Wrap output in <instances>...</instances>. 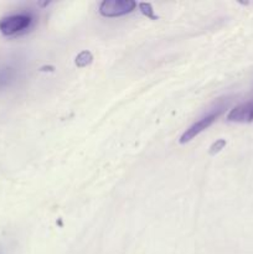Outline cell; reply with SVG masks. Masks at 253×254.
<instances>
[{
    "instance_id": "7",
    "label": "cell",
    "mask_w": 253,
    "mask_h": 254,
    "mask_svg": "<svg viewBox=\"0 0 253 254\" xmlns=\"http://www.w3.org/2000/svg\"><path fill=\"white\" fill-rule=\"evenodd\" d=\"M139 9H140V11L143 12L146 17H149V19H158V16H156L155 12H154L153 6H151V4H149V2H140V4H139Z\"/></svg>"
},
{
    "instance_id": "8",
    "label": "cell",
    "mask_w": 253,
    "mask_h": 254,
    "mask_svg": "<svg viewBox=\"0 0 253 254\" xmlns=\"http://www.w3.org/2000/svg\"><path fill=\"white\" fill-rule=\"evenodd\" d=\"M226 144L227 143H226L225 139H218V140H216L215 143L210 146V150H208L210 155H216V154L220 153V151L225 148Z\"/></svg>"
},
{
    "instance_id": "5",
    "label": "cell",
    "mask_w": 253,
    "mask_h": 254,
    "mask_svg": "<svg viewBox=\"0 0 253 254\" xmlns=\"http://www.w3.org/2000/svg\"><path fill=\"white\" fill-rule=\"evenodd\" d=\"M92 61H93V55H92V52L84 50V51L79 52L77 55L76 60H74V64L79 68H83V67H87L88 64H91Z\"/></svg>"
},
{
    "instance_id": "3",
    "label": "cell",
    "mask_w": 253,
    "mask_h": 254,
    "mask_svg": "<svg viewBox=\"0 0 253 254\" xmlns=\"http://www.w3.org/2000/svg\"><path fill=\"white\" fill-rule=\"evenodd\" d=\"M222 111H223L222 107H220V108H216V111H212L210 114L202 117V118L198 119L197 122H195L192 126L189 127V128L184 131L183 135L180 136V140H179L180 141V144L189 143V141L192 140L193 138H196L198 134L202 133L205 129H207L208 127H210L211 124H212L213 122H215L216 119L221 116Z\"/></svg>"
},
{
    "instance_id": "2",
    "label": "cell",
    "mask_w": 253,
    "mask_h": 254,
    "mask_svg": "<svg viewBox=\"0 0 253 254\" xmlns=\"http://www.w3.org/2000/svg\"><path fill=\"white\" fill-rule=\"evenodd\" d=\"M135 7L134 0H104L99 5V14L104 17H118L129 14Z\"/></svg>"
},
{
    "instance_id": "1",
    "label": "cell",
    "mask_w": 253,
    "mask_h": 254,
    "mask_svg": "<svg viewBox=\"0 0 253 254\" xmlns=\"http://www.w3.org/2000/svg\"><path fill=\"white\" fill-rule=\"evenodd\" d=\"M32 21H34L32 16L26 12L9 15V16H5L0 20V32L5 36L20 34V32L29 29Z\"/></svg>"
},
{
    "instance_id": "4",
    "label": "cell",
    "mask_w": 253,
    "mask_h": 254,
    "mask_svg": "<svg viewBox=\"0 0 253 254\" xmlns=\"http://www.w3.org/2000/svg\"><path fill=\"white\" fill-rule=\"evenodd\" d=\"M227 121L232 123H251L253 122V101L246 102L231 109Z\"/></svg>"
},
{
    "instance_id": "6",
    "label": "cell",
    "mask_w": 253,
    "mask_h": 254,
    "mask_svg": "<svg viewBox=\"0 0 253 254\" xmlns=\"http://www.w3.org/2000/svg\"><path fill=\"white\" fill-rule=\"evenodd\" d=\"M12 77H14V71H12L10 67L2 68L1 71H0V87L6 86V84L11 81Z\"/></svg>"
}]
</instances>
